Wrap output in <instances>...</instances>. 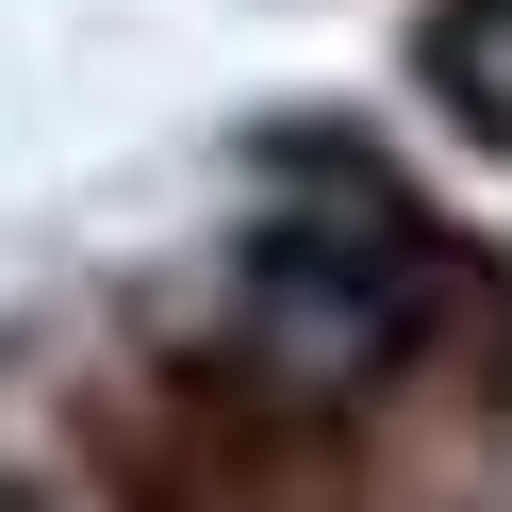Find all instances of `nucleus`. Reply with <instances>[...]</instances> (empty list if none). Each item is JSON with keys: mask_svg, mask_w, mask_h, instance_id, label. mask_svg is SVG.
<instances>
[{"mask_svg": "<svg viewBox=\"0 0 512 512\" xmlns=\"http://www.w3.org/2000/svg\"><path fill=\"white\" fill-rule=\"evenodd\" d=\"M430 232H413L397 199H331V215H265L248 232V347L298 380H364L413 347V314H430Z\"/></svg>", "mask_w": 512, "mask_h": 512, "instance_id": "f257e3e1", "label": "nucleus"}, {"mask_svg": "<svg viewBox=\"0 0 512 512\" xmlns=\"http://www.w3.org/2000/svg\"><path fill=\"white\" fill-rule=\"evenodd\" d=\"M430 83H446L463 133L512 149V0H446V17H430Z\"/></svg>", "mask_w": 512, "mask_h": 512, "instance_id": "f03ea898", "label": "nucleus"}]
</instances>
